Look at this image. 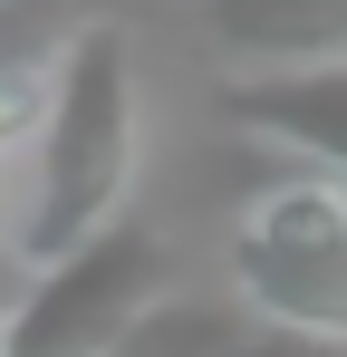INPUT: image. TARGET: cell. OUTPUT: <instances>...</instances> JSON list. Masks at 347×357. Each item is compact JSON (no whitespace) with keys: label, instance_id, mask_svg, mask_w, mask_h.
<instances>
[{"label":"cell","instance_id":"obj_1","mask_svg":"<svg viewBox=\"0 0 347 357\" xmlns=\"http://www.w3.org/2000/svg\"><path fill=\"white\" fill-rule=\"evenodd\" d=\"M135 145H145V97H135V29L125 20H77L58 39V77L39 135L20 155V203H10V261L20 271H49L77 241H97L107 222H125V193H135Z\"/></svg>","mask_w":347,"mask_h":357},{"label":"cell","instance_id":"obj_2","mask_svg":"<svg viewBox=\"0 0 347 357\" xmlns=\"http://www.w3.org/2000/svg\"><path fill=\"white\" fill-rule=\"evenodd\" d=\"M222 271L251 328L338 338L347 348V183L280 174L261 183L222 232Z\"/></svg>","mask_w":347,"mask_h":357},{"label":"cell","instance_id":"obj_3","mask_svg":"<svg viewBox=\"0 0 347 357\" xmlns=\"http://www.w3.org/2000/svg\"><path fill=\"white\" fill-rule=\"evenodd\" d=\"M174 290H183L174 241L155 232L145 213H125V222H107L97 241H77L68 261L20 271L10 319H0V357H116L125 328H135L155 299H174Z\"/></svg>","mask_w":347,"mask_h":357},{"label":"cell","instance_id":"obj_4","mask_svg":"<svg viewBox=\"0 0 347 357\" xmlns=\"http://www.w3.org/2000/svg\"><path fill=\"white\" fill-rule=\"evenodd\" d=\"M222 126L231 135H261L299 155V174L347 183V59L338 68H270V77H222Z\"/></svg>","mask_w":347,"mask_h":357},{"label":"cell","instance_id":"obj_5","mask_svg":"<svg viewBox=\"0 0 347 357\" xmlns=\"http://www.w3.org/2000/svg\"><path fill=\"white\" fill-rule=\"evenodd\" d=\"M213 49L241 68H338L347 59V0H203Z\"/></svg>","mask_w":347,"mask_h":357},{"label":"cell","instance_id":"obj_6","mask_svg":"<svg viewBox=\"0 0 347 357\" xmlns=\"http://www.w3.org/2000/svg\"><path fill=\"white\" fill-rule=\"evenodd\" d=\"M58 39L68 29H49V20L0 0V165L29 155V135H39V107H49V77H58Z\"/></svg>","mask_w":347,"mask_h":357},{"label":"cell","instance_id":"obj_7","mask_svg":"<svg viewBox=\"0 0 347 357\" xmlns=\"http://www.w3.org/2000/svg\"><path fill=\"white\" fill-rule=\"evenodd\" d=\"M241 338H251L241 309L174 290V299H155V309L125 328V348H116V357H241Z\"/></svg>","mask_w":347,"mask_h":357},{"label":"cell","instance_id":"obj_8","mask_svg":"<svg viewBox=\"0 0 347 357\" xmlns=\"http://www.w3.org/2000/svg\"><path fill=\"white\" fill-rule=\"evenodd\" d=\"M241 357H347L338 338H289V328H251L241 338Z\"/></svg>","mask_w":347,"mask_h":357},{"label":"cell","instance_id":"obj_9","mask_svg":"<svg viewBox=\"0 0 347 357\" xmlns=\"http://www.w3.org/2000/svg\"><path fill=\"white\" fill-rule=\"evenodd\" d=\"M10 10H29V20H39V10H68V29H77V20H97L87 0H10Z\"/></svg>","mask_w":347,"mask_h":357},{"label":"cell","instance_id":"obj_10","mask_svg":"<svg viewBox=\"0 0 347 357\" xmlns=\"http://www.w3.org/2000/svg\"><path fill=\"white\" fill-rule=\"evenodd\" d=\"M10 290H20V261H10V241H0V319H10Z\"/></svg>","mask_w":347,"mask_h":357}]
</instances>
